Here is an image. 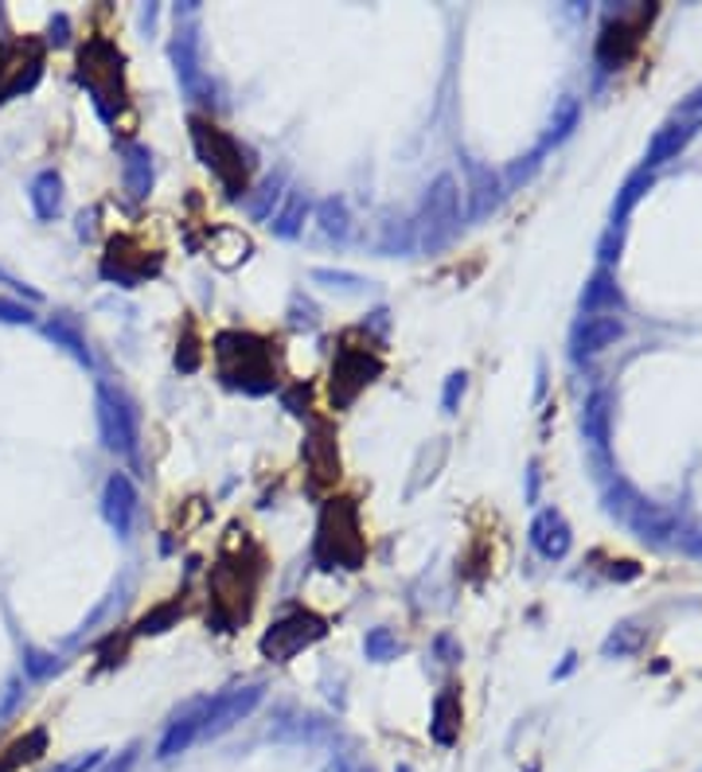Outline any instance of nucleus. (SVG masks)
Wrapping results in <instances>:
<instances>
[{
    "label": "nucleus",
    "instance_id": "obj_8",
    "mask_svg": "<svg viewBox=\"0 0 702 772\" xmlns=\"http://www.w3.org/2000/svg\"><path fill=\"white\" fill-rule=\"evenodd\" d=\"M382 371L379 356H367V352H356V347H344L332 367V406H347L356 402V394L364 391L367 382H375V375Z\"/></svg>",
    "mask_w": 702,
    "mask_h": 772
},
{
    "label": "nucleus",
    "instance_id": "obj_4",
    "mask_svg": "<svg viewBox=\"0 0 702 772\" xmlns=\"http://www.w3.org/2000/svg\"><path fill=\"white\" fill-rule=\"evenodd\" d=\"M192 141H196L199 160L227 187V196H246V160H242L239 141L222 134L219 125L204 122V117H192Z\"/></svg>",
    "mask_w": 702,
    "mask_h": 772
},
{
    "label": "nucleus",
    "instance_id": "obj_12",
    "mask_svg": "<svg viewBox=\"0 0 702 772\" xmlns=\"http://www.w3.org/2000/svg\"><path fill=\"white\" fill-rule=\"evenodd\" d=\"M27 199H32V211H36V219H55V215L62 211V180L59 172H39L36 180H32V192H27Z\"/></svg>",
    "mask_w": 702,
    "mask_h": 772
},
{
    "label": "nucleus",
    "instance_id": "obj_13",
    "mask_svg": "<svg viewBox=\"0 0 702 772\" xmlns=\"http://www.w3.org/2000/svg\"><path fill=\"white\" fill-rule=\"evenodd\" d=\"M125 187L129 196L145 199L152 187V152L145 145H125Z\"/></svg>",
    "mask_w": 702,
    "mask_h": 772
},
{
    "label": "nucleus",
    "instance_id": "obj_2",
    "mask_svg": "<svg viewBox=\"0 0 702 772\" xmlns=\"http://www.w3.org/2000/svg\"><path fill=\"white\" fill-rule=\"evenodd\" d=\"M215 352H219V371L231 387H242L246 394H266L274 391V359H269V347L254 336H242V332H222L215 339Z\"/></svg>",
    "mask_w": 702,
    "mask_h": 772
},
{
    "label": "nucleus",
    "instance_id": "obj_10",
    "mask_svg": "<svg viewBox=\"0 0 702 772\" xmlns=\"http://www.w3.org/2000/svg\"><path fill=\"white\" fill-rule=\"evenodd\" d=\"M137 488L134 480L125 476V472H114L106 480V492H102V515H106V523L114 527L117 539H129L134 531V519H137Z\"/></svg>",
    "mask_w": 702,
    "mask_h": 772
},
{
    "label": "nucleus",
    "instance_id": "obj_7",
    "mask_svg": "<svg viewBox=\"0 0 702 772\" xmlns=\"http://www.w3.org/2000/svg\"><path fill=\"white\" fill-rule=\"evenodd\" d=\"M262 694H266L262 683H246V687H234V691H222V694H215V699H207L204 737H219V734H227V729H234L254 706H258Z\"/></svg>",
    "mask_w": 702,
    "mask_h": 772
},
{
    "label": "nucleus",
    "instance_id": "obj_22",
    "mask_svg": "<svg viewBox=\"0 0 702 772\" xmlns=\"http://www.w3.org/2000/svg\"><path fill=\"white\" fill-rule=\"evenodd\" d=\"M134 761H137V746H129V749H122L114 761L102 764V772H129V769H134Z\"/></svg>",
    "mask_w": 702,
    "mask_h": 772
},
{
    "label": "nucleus",
    "instance_id": "obj_20",
    "mask_svg": "<svg viewBox=\"0 0 702 772\" xmlns=\"http://www.w3.org/2000/svg\"><path fill=\"white\" fill-rule=\"evenodd\" d=\"M0 320H9V324H32V309H27V304H16V301H4V297H0Z\"/></svg>",
    "mask_w": 702,
    "mask_h": 772
},
{
    "label": "nucleus",
    "instance_id": "obj_3",
    "mask_svg": "<svg viewBox=\"0 0 702 772\" xmlns=\"http://www.w3.org/2000/svg\"><path fill=\"white\" fill-rule=\"evenodd\" d=\"M79 82L90 90V99L102 117H114V102L122 106V51L110 39H90L79 51Z\"/></svg>",
    "mask_w": 702,
    "mask_h": 772
},
{
    "label": "nucleus",
    "instance_id": "obj_6",
    "mask_svg": "<svg viewBox=\"0 0 702 772\" xmlns=\"http://www.w3.org/2000/svg\"><path fill=\"white\" fill-rule=\"evenodd\" d=\"M99 426H102V445H106V449L125 453V457L137 453V434H141V426H137V406L125 399L122 391L106 387V382L99 387Z\"/></svg>",
    "mask_w": 702,
    "mask_h": 772
},
{
    "label": "nucleus",
    "instance_id": "obj_14",
    "mask_svg": "<svg viewBox=\"0 0 702 772\" xmlns=\"http://www.w3.org/2000/svg\"><path fill=\"white\" fill-rule=\"evenodd\" d=\"M47 749V734L44 729H36V734H27V737H20L16 746L9 749V757H0V772H12L16 764H24V761H36L39 753Z\"/></svg>",
    "mask_w": 702,
    "mask_h": 772
},
{
    "label": "nucleus",
    "instance_id": "obj_26",
    "mask_svg": "<svg viewBox=\"0 0 702 772\" xmlns=\"http://www.w3.org/2000/svg\"><path fill=\"white\" fill-rule=\"evenodd\" d=\"M394 772H410V764H399V769H394Z\"/></svg>",
    "mask_w": 702,
    "mask_h": 772
},
{
    "label": "nucleus",
    "instance_id": "obj_25",
    "mask_svg": "<svg viewBox=\"0 0 702 772\" xmlns=\"http://www.w3.org/2000/svg\"><path fill=\"white\" fill-rule=\"evenodd\" d=\"M0 285H9V289H16V293H27V297H32V301H39V293H32V289H24V285H20L16 277L4 274V269H0Z\"/></svg>",
    "mask_w": 702,
    "mask_h": 772
},
{
    "label": "nucleus",
    "instance_id": "obj_18",
    "mask_svg": "<svg viewBox=\"0 0 702 772\" xmlns=\"http://www.w3.org/2000/svg\"><path fill=\"white\" fill-rule=\"evenodd\" d=\"M47 336H51V339H62V344H67V347H71V352H74V359H82V364H90L87 344H82V339L74 336V332H67V329H62V324H47Z\"/></svg>",
    "mask_w": 702,
    "mask_h": 772
},
{
    "label": "nucleus",
    "instance_id": "obj_17",
    "mask_svg": "<svg viewBox=\"0 0 702 772\" xmlns=\"http://www.w3.org/2000/svg\"><path fill=\"white\" fill-rule=\"evenodd\" d=\"M24 671L32 679H47L51 671H59V659L51 652H39V648H24Z\"/></svg>",
    "mask_w": 702,
    "mask_h": 772
},
{
    "label": "nucleus",
    "instance_id": "obj_1",
    "mask_svg": "<svg viewBox=\"0 0 702 772\" xmlns=\"http://www.w3.org/2000/svg\"><path fill=\"white\" fill-rule=\"evenodd\" d=\"M312 554L324 569H359L367 546L364 534H359V511L352 499H329L321 511V523H317V542H312Z\"/></svg>",
    "mask_w": 702,
    "mask_h": 772
},
{
    "label": "nucleus",
    "instance_id": "obj_23",
    "mask_svg": "<svg viewBox=\"0 0 702 772\" xmlns=\"http://www.w3.org/2000/svg\"><path fill=\"white\" fill-rule=\"evenodd\" d=\"M20 694H24V691H20V679H9V683H4V694H0V718H4V714L16 706Z\"/></svg>",
    "mask_w": 702,
    "mask_h": 772
},
{
    "label": "nucleus",
    "instance_id": "obj_9",
    "mask_svg": "<svg viewBox=\"0 0 702 772\" xmlns=\"http://www.w3.org/2000/svg\"><path fill=\"white\" fill-rule=\"evenodd\" d=\"M204 718H207V699L187 702L184 711H180L176 718L164 726V737H161V746H157V757H161V761H172V757L187 753V749L204 737Z\"/></svg>",
    "mask_w": 702,
    "mask_h": 772
},
{
    "label": "nucleus",
    "instance_id": "obj_15",
    "mask_svg": "<svg viewBox=\"0 0 702 772\" xmlns=\"http://www.w3.org/2000/svg\"><path fill=\"white\" fill-rule=\"evenodd\" d=\"M534 542H539L546 554H562L566 551V527H562L554 515H546V519L534 523Z\"/></svg>",
    "mask_w": 702,
    "mask_h": 772
},
{
    "label": "nucleus",
    "instance_id": "obj_19",
    "mask_svg": "<svg viewBox=\"0 0 702 772\" xmlns=\"http://www.w3.org/2000/svg\"><path fill=\"white\" fill-rule=\"evenodd\" d=\"M461 394H464V371H453V375H449V382H445V394H441L445 414H453L457 399H461Z\"/></svg>",
    "mask_w": 702,
    "mask_h": 772
},
{
    "label": "nucleus",
    "instance_id": "obj_11",
    "mask_svg": "<svg viewBox=\"0 0 702 772\" xmlns=\"http://www.w3.org/2000/svg\"><path fill=\"white\" fill-rule=\"evenodd\" d=\"M457 729H461V694L457 687H445L434 699V722H429V734H434L437 746H453Z\"/></svg>",
    "mask_w": 702,
    "mask_h": 772
},
{
    "label": "nucleus",
    "instance_id": "obj_5",
    "mask_svg": "<svg viewBox=\"0 0 702 772\" xmlns=\"http://www.w3.org/2000/svg\"><path fill=\"white\" fill-rule=\"evenodd\" d=\"M324 632H329V624L321 621L317 613H289L281 617V621L269 624V632L262 636V656L274 659V664H285V659H294L297 652H304L309 644H317V640H324Z\"/></svg>",
    "mask_w": 702,
    "mask_h": 772
},
{
    "label": "nucleus",
    "instance_id": "obj_16",
    "mask_svg": "<svg viewBox=\"0 0 702 772\" xmlns=\"http://www.w3.org/2000/svg\"><path fill=\"white\" fill-rule=\"evenodd\" d=\"M364 648H367V656H371V659H394L402 652V644L387 629H375L371 636H367Z\"/></svg>",
    "mask_w": 702,
    "mask_h": 772
},
{
    "label": "nucleus",
    "instance_id": "obj_24",
    "mask_svg": "<svg viewBox=\"0 0 702 772\" xmlns=\"http://www.w3.org/2000/svg\"><path fill=\"white\" fill-rule=\"evenodd\" d=\"M51 39H55V44H67V16H55L51 20Z\"/></svg>",
    "mask_w": 702,
    "mask_h": 772
},
{
    "label": "nucleus",
    "instance_id": "obj_21",
    "mask_svg": "<svg viewBox=\"0 0 702 772\" xmlns=\"http://www.w3.org/2000/svg\"><path fill=\"white\" fill-rule=\"evenodd\" d=\"M176 613H180V604H164L161 613H152V617H145V621H141V629H137V632H164V629H161V624H169V621H172V617H176Z\"/></svg>",
    "mask_w": 702,
    "mask_h": 772
}]
</instances>
